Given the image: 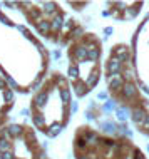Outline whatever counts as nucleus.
<instances>
[{"label": "nucleus", "instance_id": "obj_14", "mask_svg": "<svg viewBox=\"0 0 149 159\" xmlns=\"http://www.w3.org/2000/svg\"><path fill=\"white\" fill-rule=\"evenodd\" d=\"M87 57L91 59V61H96V59L99 57V50H97L96 47H91V49L87 50Z\"/></svg>", "mask_w": 149, "mask_h": 159}, {"label": "nucleus", "instance_id": "obj_26", "mask_svg": "<svg viewBox=\"0 0 149 159\" xmlns=\"http://www.w3.org/2000/svg\"><path fill=\"white\" fill-rule=\"evenodd\" d=\"M0 20H2V22H3V24H5V25H10V27H12V22H10V20H8V19H7V17H5V15H0Z\"/></svg>", "mask_w": 149, "mask_h": 159}, {"label": "nucleus", "instance_id": "obj_28", "mask_svg": "<svg viewBox=\"0 0 149 159\" xmlns=\"http://www.w3.org/2000/svg\"><path fill=\"white\" fill-rule=\"evenodd\" d=\"M104 109H106V111H111V109H114V102H107V104L104 106Z\"/></svg>", "mask_w": 149, "mask_h": 159}, {"label": "nucleus", "instance_id": "obj_8", "mask_svg": "<svg viewBox=\"0 0 149 159\" xmlns=\"http://www.w3.org/2000/svg\"><path fill=\"white\" fill-rule=\"evenodd\" d=\"M116 116H117V119L119 121H122L124 122L127 117H129V109H127V107H119L117 109V112H116Z\"/></svg>", "mask_w": 149, "mask_h": 159}, {"label": "nucleus", "instance_id": "obj_33", "mask_svg": "<svg viewBox=\"0 0 149 159\" xmlns=\"http://www.w3.org/2000/svg\"><path fill=\"white\" fill-rule=\"evenodd\" d=\"M70 111H72V112H75V111H77V104H75V102H72V107H70Z\"/></svg>", "mask_w": 149, "mask_h": 159}, {"label": "nucleus", "instance_id": "obj_32", "mask_svg": "<svg viewBox=\"0 0 149 159\" xmlns=\"http://www.w3.org/2000/svg\"><path fill=\"white\" fill-rule=\"evenodd\" d=\"M20 114H22V116H29V114H30V111H29V109H22V111H20Z\"/></svg>", "mask_w": 149, "mask_h": 159}, {"label": "nucleus", "instance_id": "obj_27", "mask_svg": "<svg viewBox=\"0 0 149 159\" xmlns=\"http://www.w3.org/2000/svg\"><path fill=\"white\" fill-rule=\"evenodd\" d=\"M27 137H29V139H30V141H32V144H35V143H37V139H35V136H34V134H32V132H27Z\"/></svg>", "mask_w": 149, "mask_h": 159}, {"label": "nucleus", "instance_id": "obj_35", "mask_svg": "<svg viewBox=\"0 0 149 159\" xmlns=\"http://www.w3.org/2000/svg\"><path fill=\"white\" fill-rule=\"evenodd\" d=\"M5 87V82H3V79H0V89Z\"/></svg>", "mask_w": 149, "mask_h": 159}, {"label": "nucleus", "instance_id": "obj_37", "mask_svg": "<svg viewBox=\"0 0 149 159\" xmlns=\"http://www.w3.org/2000/svg\"><path fill=\"white\" fill-rule=\"evenodd\" d=\"M39 159H47V157H45V154H40V156H39Z\"/></svg>", "mask_w": 149, "mask_h": 159}, {"label": "nucleus", "instance_id": "obj_6", "mask_svg": "<svg viewBox=\"0 0 149 159\" xmlns=\"http://www.w3.org/2000/svg\"><path fill=\"white\" fill-rule=\"evenodd\" d=\"M37 30L40 34H49L50 32V22L49 20H39L37 22Z\"/></svg>", "mask_w": 149, "mask_h": 159}, {"label": "nucleus", "instance_id": "obj_29", "mask_svg": "<svg viewBox=\"0 0 149 159\" xmlns=\"http://www.w3.org/2000/svg\"><path fill=\"white\" fill-rule=\"evenodd\" d=\"M79 34H82V30H80V29H74V32H72V35H74V37H77Z\"/></svg>", "mask_w": 149, "mask_h": 159}, {"label": "nucleus", "instance_id": "obj_12", "mask_svg": "<svg viewBox=\"0 0 149 159\" xmlns=\"http://www.w3.org/2000/svg\"><path fill=\"white\" fill-rule=\"evenodd\" d=\"M75 57L77 59H86L87 57V49L86 47H77V49H75Z\"/></svg>", "mask_w": 149, "mask_h": 159}, {"label": "nucleus", "instance_id": "obj_34", "mask_svg": "<svg viewBox=\"0 0 149 159\" xmlns=\"http://www.w3.org/2000/svg\"><path fill=\"white\" fill-rule=\"evenodd\" d=\"M106 96H107L106 92H101V94H99V99H106Z\"/></svg>", "mask_w": 149, "mask_h": 159}, {"label": "nucleus", "instance_id": "obj_4", "mask_svg": "<svg viewBox=\"0 0 149 159\" xmlns=\"http://www.w3.org/2000/svg\"><path fill=\"white\" fill-rule=\"evenodd\" d=\"M107 69H109L111 74H119V70H121V62H119L116 57L111 59L109 64H107Z\"/></svg>", "mask_w": 149, "mask_h": 159}, {"label": "nucleus", "instance_id": "obj_39", "mask_svg": "<svg viewBox=\"0 0 149 159\" xmlns=\"http://www.w3.org/2000/svg\"><path fill=\"white\" fill-rule=\"evenodd\" d=\"M79 159H87V157H79Z\"/></svg>", "mask_w": 149, "mask_h": 159}, {"label": "nucleus", "instance_id": "obj_2", "mask_svg": "<svg viewBox=\"0 0 149 159\" xmlns=\"http://www.w3.org/2000/svg\"><path fill=\"white\" fill-rule=\"evenodd\" d=\"M109 85H111V89H119V87H122V77L119 75V74H111V77H109Z\"/></svg>", "mask_w": 149, "mask_h": 159}, {"label": "nucleus", "instance_id": "obj_19", "mask_svg": "<svg viewBox=\"0 0 149 159\" xmlns=\"http://www.w3.org/2000/svg\"><path fill=\"white\" fill-rule=\"evenodd\" d=\"M3 99H5V102H8V104H10V102L14 101V91H10V89H8V91H5V92H3Z\"/></svg>", "mask_w": 149, "mask_h": 159}, {"label": "nucleus", "instance_id": "obj_17", "mask_svg": "<svg viewBox=\"0 0 149 159\" xmlns=\"http://www.w3.org/2000/svg\"><path fill=\"white\" fill-rule=\"evenodd\" d=\"M61 99H62V102H69V101H70V92H69V89H61Z\"/></svg>", "mask_w": 149, "mask_h": 159}, {"label": "nucleus", "instance_id": "obj_22", "mask_svg": "<svg viewBox=\"0 0 149 159\" xmlns=\"http://www.w3.org/2000/svg\"><path fill=\"white\" fill-rule=\"evenodd\" d=\"M30 17H32V19L34 20H37V22H39V17H40V10H37V8H32V10H30Z\"/></svg>", "mask_w": 149, "mask_h": 159}, {"label": "nucleus", "instance_id": "obj_16", "mask_svg": "<svg viewBox=\"0 0 149 159\" xmlns=\"http://www.w3.org/2000/svg\"><path fill=\"white\" fill-rule=\"evenodd\" d=\"M97 79H99V74H97V72H92V74H91V77L87 79V85H89V87H92V85H96V84H97Z\"/></svg>", "mask_w": 149, "mask_h": 159}, {"label": "nucleus", "instance_id": "obj_5", "mask_svg": "<svg viewBox=\"0 0 149 159\" xmlns=\"http://www.w3.org/2000/svg\"><path fill=\"white\" fill-rule=\"evenodd\" d=\"M146 112H144L142 109H134V112H133V119H134V122L136 124H142L144 122V119H146Z\"/></svg>", "mask_w": 149, "mask_h": 159}, {"label": "nucleus", "instance_id": "obj_10", "mask_svg": "<svg viewBox=\"0 0 149 159\" xmlns=\"http://www.w3.org/2000/svg\"><path fill=\"white\" fill-rule=\"evenodd\" d=\"M61 129H62V126H61V124H52V126L49 127L47 134H49L50 137H54V136H57L59 132H61Z\"/></svg>", "mask_w": 149, "mask_h": 159}, {"label": "nucleus", "instance_id": "obj_25", "mask_svg": "<svg viewBox=\"0 0 149 159\" xmlns=\"http://www.w3.org/2000/svg\"><path fill=\"white\" fill-rule=\"evenodd\" d=\"M126 52H127L126 47H117V49H116V55H117V57H119V55H122V54H126Z\"/></svg>", "mask_w": 149, "mask_h": 159}, {"label": "nucleus", "instance_id": "obj_30", "mask_svg": "<svg viewBox=\"0 0 149 159\" xmlns=\"http://www.w3.org/2000/svg\"><path fill=\"white\" fill-rule=\"evenodd\" d=\"M77 146H79V148H84V146H86V141H84V139H79V141H77Z\"/></svg>", "mask_w": 149, "mask_h": 159}, {"label": "nucleus", "instance_id": "obj_36", "mask_svg": "<svg viewBox=\"0 0 149 159\" xmlns=\"http://www.w3.org/2000/svg\"><path fill=\"white\" fill-rule=\"evenodd\" d=\"M144 122H146V126H149V116H146V119H144Z\"/></svg>", "mask_w": 149, "mask_h": 159}, {"label": "nucleus", "instance_id": "obj_15", "mask_svg": "<svg viewBox=\"0 0 149 159\" xmlns=\"http://www.w3.org/2000/svg\"><path fill=\"white\" fill-rule=\"evenodd\" d=\"M101 127L104 129L106 132H109V134H112V132L116 131V126H114L112 122H104V124H101Z\"/></svg>", "mask_w": 149, "mask_h": 159}, {"label": "nucleus", "instance_id": "obj_20", "mask_svg": "<svg viewBox=\"0 0 149 159\" xmlns=\"http://www.w3.org/2000/svg\"><path fill=\"white\" fill-rule=\"evenodd\" d=\"M86 85L84 84H75V92H77V96H84V94H86Z\"/></svg>", "mask_w": 149, "mask_h": 159}, {"label": "nucleus", "instance_id": "obj_41", "mask_svg": "<svg viewBox=\"0 0 149 159\" xmlns=\"http://www.w3.org/2000/svg\"><path fill=\"white\" fill-rule=\"evenodd\" d=\"M147 149H149V148H147Z\"/></svg>", "mask_w": 149, "mask_h": 159}, {"label": "nucleus", "instance_id": "obj_13", "mask_svg": "<svg viewBox=\"0 0 149 159\" xmlns=\"http://www.w3.org/2000/svg\"><path fill=\"white\" fill-rule=\"evenodd\" d=\"M7 151H10V143L0 137V152H7Z\"/></svg>", "mask_w": 149, "mask_h": 159}, {"label": "nucleus", "instance_id": "obj_11", "mask_svg": "<svg viewBox=\"0 0 149 159\" xmlns=\"http://www.w3.org/2000/svg\"><path fill=\"white\" fill-rule=\"evenodd\" d=\"M42 7H44L45 14H54V12H55V5L52 2H44V3H42Z\"/></svg>", "mask_w": 149, "mask_h": 159}, {"label": "nucleus", "instance_id": "obj_7", "mask_svg": "<svg viewBox=\"0 0 149 159\" xmlns=\"http://www.w3.org/2000/svg\"><path fill=\"white\" fill-rule=\"evenodd\" d=\"M22 132H24V129H22V126H19V124H12V126L8 127V134L12 137H19Z\"/></svg>", "mask_w": 149, "mask_h": 159}, {"label": "nucleus", "instance_id": "obj_31", "mask_svg": "<svg viewBox=\"0 0 149 159\" xmlns=\"http://www.w3.org/2000/svg\"><path fill=\"white\" fill-rule=\"evenodd\" d=\"M39 85H40V80H35V82H34V85H32V91H35Z\"/></svg>", "mask_w": 149, "mask_h": 159}, {"label": "nucleus", "instance_id": "obj_21", "mask_svg": "<svg viewBox=\"0 0 149 159\" xmlns=\"http://www.w3.org/2000/svg\"><path fill=\"white\" fill-rule=\"evenodd\" d=\"M69 75L72 77V79H75V77L79 75V69L75 67V66H70V69H69Z\"/></svg>", "mask_w": 149, "mask_h": 159}, {"label": "nucleus", "instance_id": "obj_1", "mask_svg": "<svg viewBox=\"0 0 149 159\" xmlns=\"http://www.w3.org/2000/svg\"><path fill=\"white\" fill-rule=\"evenodd\" d=\"M62 15L61 14H55L54 15V19L50 20V30H54V32H57V30H61V27H62Z\"/></svg>", "mask_w": 149, "mask_h": 159}, {"label": "nucleus", "instance_id": "obj_23", "mask_svg": "<svg viewBox=\"0 0 149 159\" xmlns=\"http://www.w3.org/2000/svg\"><path fill=\"white\" fill-rule=\"evenodd\" d=\"M96 141H97V136H96V134H92V132H91V134H87V141H86V143H89V144H94Z\"/></svg>", "mask_w": 149, "mask_h": 159}, {"label": "nucleus", "instance_id": "obj_18", "mask_svg": "<svg viewBox=\"0 0 149 159\" xmlns=\"http://www.w3.org/2000/svg\"><path fill=\"white\" fill-rule=\"evenodd\" d=\"M34 122H35L37 127H44L45 126V121H44V117H42V116H34Z\"/></svg>", "mask_w": 149, "mask_h": 159}, {"label": "nucleus", "instance_id": "obj_40", "mask_svg": "<svg viewBox=\"0 0 149 159\" xmlns=\"http://www.w3.org/2000/svg\"><path fill=\"white\" fill-rule=\"evenodd\" d=\"M0 122H2V119H0Z\"/></svg>", "mask_w": 149, "mask_h": 159}, {"label": "nucleus", "instance_id": "obj_38", "mask_svg": "<svg viewBox=\"0 0 149 159\" xmlns=\"http://www.w3.org/2000/svg\"><path fill=\"white\" fill-rule=\"evenodd\" d=\"M136 159H144V157L141 156V154H139V156H138V157H136Z\"/></svg>", "mask_w": 149, "mask_h": 159}, {"label": "nucleus", "instance_id": "obj_3", "mask_svg": "<svg viewBox=\"0 0 149 159\" xmlns=\"http://www.w3.org/2000/svg\"><path fill=\"white\" fill-rule=\"evenodd\" d=\"M122 94H124V97H134L136 96V87L131 82L122 84Z\"/></svg>", "mask_w": 149, "mask_h": 159}, {"label": "nucleus", "instance_id": "obj_9", "mask_svg": "<svg viewBox=\"0 0 149 159\" xmlns=\"http://www.w3.org/2000/svg\"><path fill=\"white\" fill-rule=\"evenodd\" d=\"M47 99H49L47 92H40L39 96L35 97V106H37V107H42V106H45V102H47Z\"/></svg>", "mask_w": 149, "mask_h": 159}, {"label": "nucleus", "instance_id": "obj_24", "mask_svg": "<svg viewBox=\"0 0 149 159\" xmlns=\"http://www.w3.org/2000/svg\"><path fill=\"white\" fill-rule=\"evenodd\" d=\"M0 156H2V159H14V154H12V151L2 152V154H0Z\"/></svg>", "mask_w": 149, "mask_h": 159}]
</instances>
